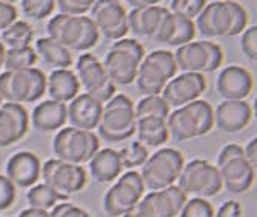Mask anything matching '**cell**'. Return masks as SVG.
Instances as JSON below:
<instances>
[{"label": "cell", "instance_id": "6da1fadb", "mask_svg": "<svg viewBox=\"0 0 257 217\" xmlns=\"http://www.w3.org/2000/svg\"><path fill=\"white\" fill-rule=\"evenodd\" d=\"M248 25V14L240 4L213 2L206 4L197 17L196 28L203 37H232L243 33Z\"/></svg>", "mask_w": 257, "mask_h": 217}, {"label": "cell", "instance_id": "7a4b0ae2", "mask_svg": "<svg viewBox=\"0 0 257 217\" xmlns=\"http://www.w3.org/2000/svg\"><path fill=\"white\" fill-rule=\"evenodd\" d=\"M50 37L69 51H88L99 42L100 33L89 16H54L48 27Z\"/></svg>", "mask_w": 257, "mask_h": 217}, {"label": "cell", "instance_id": "3957f363", "mask_svg": "<svg viewBox=\"0 0 257 217\" xmlns=\"http://www.w3.org/2000/svg\"><path fill=\"white\" fill-rule=\"evenodd\" d=\"M170 136L179 142L208 134L214 127V111L208 102L196 100L177 108L167 119Z\"/></svg>", "mask_w": 257, "mask_h": 217}, {"label": "cell", "instance_id": "277c9868", "mask_svg": "<svg viewBox=\"0 0 257 217\" xmlns=\"http://www.w3.org/2000/svg\"><path fill=\"white\" fill-rule=\"evenodd\" d=\"M137 128L136 105L125 94H115L103 105L99 134L106 142L119 143L134 136Z\"/></svg>", "mask_w": 257, "mask_h": 217}, {"label": "cell", "instance_id": "5b68a950", "mask_svg": "<svg viewBox=\"0 0 257 217\" xmlns=\"http://www.w3.org/2000/svg\"><path fill=\"white\" fill-rule=\"evenodd\" d=\"M46 92V76L37 68L0 74V97L8 103L37 102Z\"/></svg>", "mask_w": 257, "mask_h": 217}, {"label": "cell", "instance_id": "8992f818", "mask_svg": "<svg viewBox=\"0 0 257 217\" xmlns=\"http://www.w3.org/2000/svg\"><path fill=\"white\" fill-rule=\"evenodd\" d=\"M174 53L168 50H154L142 60L137 72V89L144 95H160L167 83L177 72Z\"/></svg>", "mask_w": 257, "mask_h": 217}, {"label": "cell", "instance_id": "52a82bcc", "mask_svg": "<svg viewBox=\"0 0 257 217\" xmlns=\"http://www.w3.org/2000/svg\"><path fill=\"white\" fill-rule=\"evenodd\" d=\"M99 136L92 131H83L73 127L62 128L53 140V151L56 159L73 165L89 162L99 153Z\"/></svg>", "mask_w": 257, "mask_h": 217}, {"label": "cell", "instance_id": "ba28073f", "mask_svg": "<svg viewBox=\"0 0 257 217\" xmlns=\"http://www.w3.org/2000/svg\"><path fill=\"white\" fill-rule=\"evenodd\" d=\"M183 166V156L177 150L163 148L148 157L142 166L140 176L145 188L150 191H162L173 186L179 180Z\"/></svg>", "mask_w": 257, "mask_h": 217}, {"label": "cell", "instance_id": "9c48e42d", "mask_svg": "<svg viewBox=\"0 0 257 217\" xmlns=\"http://www.w3.org/2000/svg\"><path fill=\"white\" fill-rule=\"evenodd\" d=\"M177 182V186L185 194H194L199 199L219 194L223 186L219 168L203 159H194L186 163Z\"/></svg>", "mask_w": 257, "mask_h": 217}, {"label": "cell", "instance_id": "30bf717a", "mask_svg": "<svg viewBox=\"0 0 257 217\" xmlns=\"http://www.w3.org/2000/svg\"><path fill=\"white\" fill-rule=\"evenodd\" d=\"M174 57L177 68L182 71L203 74V72H213L222 66L223 51L211 40H199L179 46Z\"/></svg>", "mask_w": 257, "mask_h": 217}, {"label": "cell", "instance_id": "8fae6325", "mask_svg": "<svg viewBox=\"0 0 257 217\" xmlns=\"http://www.w3.org/2000/svg\"><path fill=\"white\" fill-rule=\"evenodd\" d=\"M145 189L147 188L140 173L126 171L119 177L117 183L106 191L103 199V208L106 214L112 217L125 215L142 200Z\"/></svg>", "mask_w": 257, "mask_h": 217}, {"label": "cell", "instance_id": "7c38bea8", "mask_svg": "<svg viewBox=\"0 0 257 217\" xmlns=\"http://www.w3.org/2000/svg\"><path fill=\"white\" fill-rule=\"evenodd\" d=\"M43 183L68 200L71 194L82 191L86 185V171L82 165L66 163L59 159L46 160L42 166Z\"/></svg>", "mask_w": 257, "mask_h": 217}, {"label": "cell", "instance_id": "4fadbf2b", "mask_svg": "<svg viewBox=\"0 0 257 217\" xmlns=\"http://www.w3.org/2000/svg\"><path fill=\"white\" fill-rule=\"evenodd\" d=\"M188 202L185 192L173 185L162 191H150L134 209L122 217H176Z\"/></svg>", "mask_w": 257, "mask_h": 217}, {"label": "cell", "instance_id": "5bb4252c", "mask_svg": "<svg viewBox=\"0 0 257 217\" xmlns=\"http://www.w3.org/2000/svg\"><path fill=\"white\" fill-rule=\"evenodd\" d=\"M76 76L86 94L106 103L115 95V85L108 77L103 63L91 53H83L76 62Z\"/></svg>", "mask_w": 257, "mask_h": 217}, {"label": "cell", "instance_id": "9a60e30c", "mask_svg": "<svg viewBox=\"0 0 257 217\" xmlns=\"http://www.w3.org/2000/svg\"><path fill=\"white\" fill-rule=\"evenodd\" d=\"M89 17L106 40H122L130 31L128 14L117 0H97L91 8Z\"/></svg>", "mask_w": 257, "mask_h": 217}, {"label": "cell", "instance_id": "2e32d148", "mask_svg": "<svg viewBox=\"0 0 257 217\" xmlns=\"http://www.w3.org/2000/svg\"><path fill=\"white\" fill-rule=\"evenodd\" d=\"M206 89V80L199 72H183V74L171 79L165 89L162 91V97L170 106L182 108L191 102L199 100Z\"/></svg>", "mask_w": 257, "mask_h": 217}, {"label": "cell", "instance_id": "e0dca14e", "mask_svg": "<svg viewBox=\"0 0 257 217\" xmlns=\"http://www.w3.org/2000/svg\"><path fill=\"white\" fill-rule=\"evenodd\" d=\"M28 128L30 117L27 110L19 103L4 102L0 106V148H7L23 139Z\"/></svg>", "mask_w": 257, "mask_h": 217}, {"label": "cell", "instance_id": "ac0fdd59", "mask_svg": "<svg viewBox=\"0 0 257 217\" xmlns=\"http://www.w3.org/2000/svg\"><path fill=\"white\" fill-rule=\"evenodd\" d=\"M216 86L225 100H245L252 91L254 82L249 71L237 65H229L220 71Z\"/></svg>", "mask_w": 257, "mask_h": 217}, {"label": "cell", "instance_id": "d6986e66", "mask_svg": "<svg viewBox=\"0 0 257 217\" xmlns=\"http://www.w3.org/2000/svg\"><path fill=\"white\" fill-rule=\"evenodd\" d=\"M140 63L142 60L139 57L111 46L103 60V68L114 85H131L137 79Z\"/></svg>", "mask_w": 257, "mask_h": 217}, {"label": "cell", "instance_id": "ffe728a7", "mask_svg": "<svg viewBox=\"0 0 257 217\" xmlns=\"http://www.w3.org/2000/svg\"><path fill=\"white\" fill-rule=\"evenodd\" d=\"M42 176L40 160L30 151H20L10 157L7 163V177L17 188H33Z\"/></svg>", "mask_w": 257, "mask_h": 217}, {"label": "cell", "instance_id": "44dd1931", "mask_svg": "<svg viewBox=\"0 0 257 217\" xmlns=\"http://www.w3.org/2000/svg\"><path fill=\"white\" fill-rule=\"evenodd\" d=\"M103 113V103L86 92L80 94L68 105V120L73 128L92 131L99 128Z\"/></svg>", "mask_w": 257, "mask_h": 217}, {"label": "cell", "instance_id": "7402d4cb", "mask_svg": "<svg viewBox=\"0 0 257 217\" xmlns=\"http://www.w3.org/2000/svg\"><path fill=\"white\" fill-rule=\"evenodd\" d=\"M217 168L222 176V183L229 192L242 194L254 183V168L249 165L245 156L231 159Z\"/></svg>", "mask_w": 257, "mask_h": 217}, {"label": "cell", "instance_id": "603a6c76", "mask_svg": "<svg viewBox=\"0 0 257 217\" xmlns=\"http://www.w3.org/2000/svg\"><path fill=\"white\" fill-rule=\"evenodd\" d=\"M252 110L243 100H225L214 111V124L225 133L242 131L251 120Z\"/></svg>", "mask_w": 257, "mask_h": 217}, {"label": "cell", "instance_id": "cb8c5ba5", "mask_svg": "<svg viewBox=\"0 0 257 217\" xmlns=\"http://www.w3.org/2000/svg\"><path fill=\"white\" fill-rule=\"evenodd\" d=\"M168 13L170 10L162 5H153L148 8H133L128 14V27L137 36L153 39Z\"/></svg>", "mask_w": 257, "mask_h": 217}, {"label": "cell", "instance_id": "d4e9b609", "mask_svg": "<svg viewBox=\"0 0 257 217\" xmlns=\"http://www.w3.org/2000/svg\"><path fill=\"white\" fill-rule=\"evenodd\" d=\"M80 82L71 69H54L50 77H46V91L54 102L66 103L79 95Z\"/></svg>", "mask_w": 257, "mask_h": 217}, {"label": "cell", "instance_id": "484cf974", "mask_svg": "<svg viewBox=\"0 0 257 217\" xmlns=\"http://www.w3.org/2000/svg\"><path fill=\"white\" fill-rule=\"evenodd\" d=\"M68 119V106L60 102H54L51 99L40 102L33 114L31 122L33 125L43 133H50L62 128Z\"/></svg>", "mask_w": 257, "mask_h": 217}, {"label": "cell", "instance_id": "4316f807", "mask_svg": "<svg viewBox=\"0 0 257 217\" xmlns=\"http://www.w3.org/2000/svg\"><path fill=\"white\" fill-rule=\"evenodd\" d=\"M88 163L92 179L99 183H109L122 176L123 165L120 162L119 153L115 150H100Z\"/></svg>", "mask_w": 257, "mask_h": 217}, {"label": "cell", "instance_id": "83f0119b", "mask_svg": "<svg viewBox=\"0 0 257 217\" xmlns=\"http://www.w3.org/2000/svg\"><path fill=\"white\" fill-rule=\"evenodd\" d=\"M136 133L139 142L144 143L147 148L148 147L157 148L165 143L170 137L167 120L160 117H147L137 120Z\"/></svg>", "mask_w": 257, "mask_h": 217}, {"label": "cell", "instance_id": "f1b7e54d", "mask_svg": "<svg viewBox=\"0 0 257 217\" xmlns=\"http://www.w3.org/2000/svg\"><path fill=\"white\" fill-rule=\"evenodd\" d=\"M34 50L45 63L53 65L57 69H69V66L73 65V53L51 37H42L36 40Z\"/></svg>", "mask_w": 257, "mask_h": 217}, {"label": "cell", "instance_id": "f546056e", "mask_svg": "<svg viewBox=\"0 0 257 217\" xmlns=\"http://www.w3.org/2000/svg\"><path fill=\"white\" fill-rule=\"evenodd\" d=\"M33 40H34V30L25 20L14 22L10 28H7L0 34V42L4 43V46H8V50L31 46Z\"/></svg>", "mask_w": 257, "mask_h": 217}, {"label": "cell", "instance_id": "4dcf8cb0", "mask_svg": "<svg viewBox=\"0 0 257 217\" xmlns=\"http://www.w3.org/2000/svg\"><path fill=\"white\" fill-rule=\"evenodd\" d=\"M27 200L30 208H36V209H43V211H50L53 209L56 205H59V202H63L65 199L60 197L54 189H51L48 185L45 183H37L34 185L27 194Z\"/></svg>", "mask_w": 257, "mask_h": 217}, {"label": "cell", "instance_id": "1f68e13d", "mask_svg": "<svg viewBox=\"0 0 257 217\" xmlns=\"http://www.w3.org/2000/svg\"><path fill=\"white\" fill-rule=\"evenodd\" d=\"M170 105L163 100L162 95H145L144 99H140L136 105V119H147V117H160L168 119L171 111Z\"/></svg>", "mask_w": 257, "mask_h": 217}, {"label": "cell", "instance_id": "d6a6232c", "mask_svg": "<svg viewBox=\"0 0 257 217\" xmlns=\"http://www.w3.org/2000/svg\"><path fill=\"white\" fill-rule=\"evenodd\" d=\"M37 62V53L34 48H16V50H7L4 66L7 71H23L34 68Z\"/></svg>", "mask_w": 257, "mask_h": 217}, {"label": "cell", "instance_id": "836d02e7", "mask_svg": "<svg viewBox=\"0 0 257 217\" xmlns=\"http://www.w3.org/2000/svg\"><path fill=\"white\" fill-rule=\"evenodd\" d=\"M120 162L123 165V168H137V166H144L145 162L148 160V148L144 143H140L139 140L128 143L126 147H123L122 150L117 151Z\"/></svg>", "mask_w": 257, "mask_h": 217}, {"label": "cell", "instance_id": "e575fe53", "mask_svg": "<svg viewBox=\"0 0 257 217\" xmlns=\"http://www.w3.org/2000/svg\"><path fill=\"white\" fill-rule=\"evenodd\" d=\"M194 37H196V23L190 19L174 14V31L168 45L179 48L186 43H191Z\"/></svg>", "mask_w": 257, "mask_h": 217}, {"label": "cell", "instance_id": "d590c367", "mask_svg": "<svg viewBox=\"0 0 257 217\" xmlns=\"http://www.w3.org/2000/svg\"><path fill=\"white\" fill-rule=\"evenodd\" d=\"M20 7L25 16L34 20H43L54 11L56 2L54 0H23L20 2Z\"/></svg>", "mask_w": 257, "mask_h": 217}, {"label": "cell", "instance_id": "8d00e7d4", "mask_svg": "<svg viewBox=\"0 0 257 217\" xmlns=\"http://www.w3.org/2000/svg\"><path fill=\"white\" fill-rule=\"evenodd\" d=\"M206 4L208 2H205V0H173L170 11L176 16L193 20L194 17H199Z\"/></svg>", "mask_w": 257, "mask_h": 217}, {"label": "cell", "instance_id": "74e56055", "mask_svg": "<svg viewBox=\"0 0 257 217\" xmlns=\"http://www.w3.org/2000/svg\"><path fill=\"white\" fill-rule=\"evenodd\" d=\"M180 217H214L213 205L205 199H188L180 211Z\"/></svg>", "mask_w": 257, "mask_h": 217}, {"label": "cell", "instance_id": "f35d334b", "mask_svg": "<svg viewBox=\"0 0 257 217\" xmlns=\"http://www.w3.org/2000/svg\"><path fill=\"white\" fill-rule=\"evenodd\" d=\"M60 14L66 16H83L94 5L92 0H59L56 2Z\"/></svg>", "mask_w": 257, "mask_h": 217}, {"label": "cell", "instance_id": "ab89813d", "mask_svg": "<svg viewBox=\"0 0 257 217\" xmlns=\"http://www.w3.org/2000/svg\"><path fill=\"white\" fill-rule=\"evenodd\" d=\"M240 50L249 60L257 62V25L249 27L242 33Z\"/></svg>", "mask_w": 257, "mask_h": 217}, {"label": "cell", "instance_id": "60d3db41", "mask_svg": "<svg viewBox=\"0 0 257 217\" xmlns=\"http://www.w3.org/2000/svg\"><path fill=\"white\" fill-rule=\"evenodd\" d=\"M16 200V186L7 176H0V211L8 209Z\"/></svg>", "mask_w": 257, "mask_h": 217}, {"label": "cell", "instance_id": "b9f144b4", "mask_svg": "<svg viewBox=\"0 0 257 217\" xmlns=\"http://www.w3.org/2000/svg\"><path fill=\"white\" fill-rule=\"evenodd\" d=\"M50 215L51 217H89V214L85 209L69 202H60L59 205H56L51 209Z\"/></svg>", "mask_w": 257, "mask_h": 217}, {"label": "cell", "instance_id": "7bdbcfd3", "mask_svg": "<svg viewBox=\"0 0 257 217\" xmlns=\"http://www.w3.org/2000/svg\"><path fill=\"white\" fill-rule=\"evenodd\" d=\"M173 31H174V14L170 11L167 14V17L163 19L162 25H160L159 31L156 33V36L153 37V40L157 42V43H165V45H168V42H170V39L173 36Z\"/></svg>", "mask_w": 257, "mask_h": 217}, {"label": "cell", "instance_id": "ee69618b", "mask_svg": "<svg viewBox=\"0 0 257 217\" xmlns=\"http://www.w3.org/2000/svg\"><path fill=\"white\" fill-rule=\"evenodd\" d=\"M14 22H17V10L8 2H0V33L10 28Z\"/></svg>", "mask_w": 257, "mask_h": 217}, {"label": "cell", "instance_id": "f6af8a7d", "mask_svg": "<svg viewBox=\"0 0 257 217\" xmlns=\"http://www.w3.org/2000/svg\"><path fill=\"white\" fill-rule=\"evenodd\" d=\"M240 156H245V151L240 145H236V143H229V145H225L222 148V151L219 153L217 156V166L223 165L225 162L234 159V157H240Z\"/></svg>", "mask_w": 257, "mask_h": 217}, {"label": "cell", "instance_id": "bcb514c9", "mask_svg": "<svg viewBox=\"0 0 257 217\" xmlns=\"http://www.w3.org/2000/svg\"><path fill=\"white\" fill-rule=\"evenodd\" d=\"M214 217H242V208L240 203L236 200H228L225 202L219 211L214 214Z\"/></svg>", "mask_w": 257, "mask_h": 217}, {"label": "cell", "instance_id": "7dc6e473", "mask_svg": "<svg viewBox=\"0 0 257 217\" xmlns=\"http://www.w3.org/2000/svg\"><path fill=\"white\" fill-rule=\"evenodd\" d=\"M243 151H245V157L249 162V165L254 168V170H257V137H254L248 142Z\"/></svg>", "mask_w": 257, "mask_h": 217}, {"label": "cell", "instance_id": "c3c4849f", "mask_svg": "<svg viewBox=\"0 0 257 217\" xmlns=\"http://www.w3.org/2000/svg\"><path fill=\"white\" fill-rule=\"evenodd\" d=\"M19 217H51L50 211H43V209H36V208H27L23 209Z\"/></svg>", "mask_w": 257, "mask_h": 217}, {"label": "cell", "instance_id": "681fc988", "mask_svg": "<svg viewBox=\"0 0 257 217\" xmlns=\"http://www.w3.org/2000/svg\"><path fill=\"white\" fill-rule=\"evenodd\" d=\"M133 8H148L153 5H157V0H130L128 2Z\"/></svg>", "mask_w": 257, "mask_h": 217}, {"label": "cell", "instance_id": "f907efd6", "mask_svg": "<svg viewBox=\"0 0 257 217\" xmlns=\"http://www.w3.org/2000/svg\"><path fill=\"white\" fill-rule=\"evenodd\" d=\"M5 53H7V48L4 46V43L0 42V68L4 66V62H5Z\"/></svg>", "mask_w": 257, "mask_h": 217}, {"label": "cell", "instance_id": "816d5d0a", "mask_svg": "<svg viewBox=\"0 0 257 217\" xmlns=\"http://www.w3.org/2000/svg\"><path fill=\"white\" fill-rule=\"evenodd\" d=\"M252 114H254V117H255V120H257V97H255V100H254V105H252Z\"/></svg>", "mask_w": 257, "mask_h": 217}, {"label": "cell", "instance_id": "f5cc1de1", "mask_svg": "<svg viewBox=\"0 0 257 217\" xmlns=\"http://www.w3.org/2000/svg\"><path fill=\"white\" fill-rule=\"evenodd\" d=\"M4 105V100H2V97H0V106H2Z\"/></svg>", "mask_w": 257, "mask_h": 217}]
</instances>
